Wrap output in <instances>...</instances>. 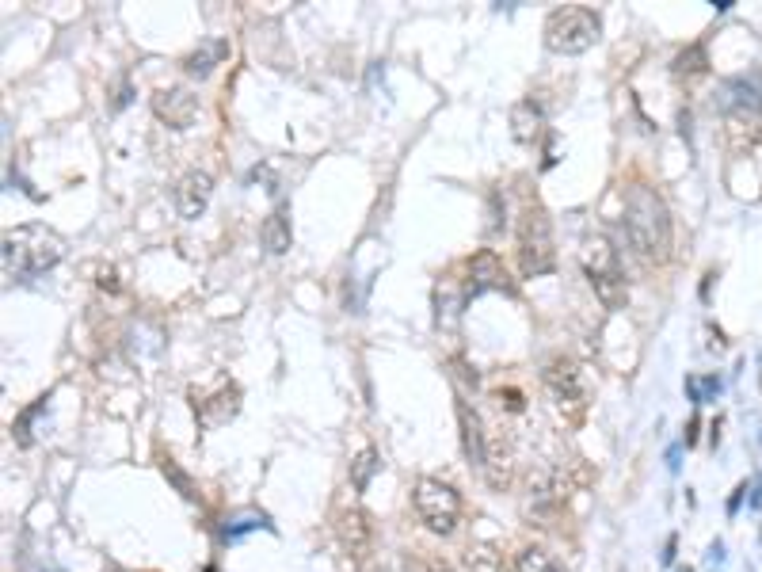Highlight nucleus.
I'll use <instances>...</instances> for the list:
<instances>
[{"mask_svg":"<svg viewBox=\"0 0 762 572\" xmlns=\"http://www.w3.org/2000/svg\"><path fill=\"white\" fill-rule=\"evenodd\" d=\"M511 572H564V569L557 565V557H553L549 550H542V546H526L522 553H515Z\"/></svg>","mask_w":762,"mask_h":572,"instance_id":"aec40b11","label":"nucleus"},{"mask_svg":"<svg viewBox=\"0 0 762 572\" xmlns=\"http://www.w3.org/2000/svg\"><path fill=\"white\" fill-rule=\"evenodd\" d=\"M381 470V458L374 447H362L355 458H351V489L355 492H366L370 489V481H374V473Z\"/></svg>","mask_w":762,"mask_h":572,"instance_id":"6ab92c4d","label":"nucleus"},{"mask_svg":"<svg viewBox=\"0 0 762 572\" xmlns=\"http://www.w3.org/2000/svg\"><path fill=\"white\" fill-rule=\"evenodd\" d=\"M210 195H214V180H210V172H187L180 184H176V210H180V218L187 222H195L202 210L210 206Z\"/></svg>","mask_w":762,"mask_h":572,"instance_id":"4468645a","label":"nucleus"},{"mask_svg":"<svg viewBox=\"0 0 762 572\" xmlns=\"http://www.w3.org/2000/svg\"><path fill=\"white\" fill-rule=\"evenodd\" d=\"M161 473L176 485V492H180L183 500H199V485L191 481V473L180 470V462H172V458H164L161 462Z\"/></svg>","mask_w":762,"mask_h":572,"instance_id":"5701e85b","label":"nucleus"},{"mask_svg":"<svg viewBox=\"0 0 762 572\" xmlns=\"http://www.w3.org/2000/svg\"><path fill=\"white\" fill-rule=\"evenodd\" d=\"M229 58V42L225 39H202L199 42V50L195 54H187V62H183V69L191 73V77H210L214 73V65H221Z\"/></svg>","mask_w":762,"mask_h":572,"instance_id":"f3484780","label":"nucleus"},{"mask_svg":"<svg viewBox=\"0 0 762 572\" xmlns=\"http://www.w3.org/2000/svg\"><path fill=\"white\" fill-rule=\"evenodd\" d=\"M465 572H507L503 569V557L492 546H473L465 553Z\"/></svg>","mask_w":762,"mask_h":572,"instance_id":"4be33fe9","label":"nucleus"},{"mask_svg":"<svg viewBox=\"0 0 762 572\" xmlns=\"http://www.w3.org/2000/svg\"><path fill=\"white\" fill-rule=\"evenodd\" d=\"M191 409L199 416L202 428H221V424H229L237 412H241V386L229 378V374H218L210 386H195L191 393Z\"/></svg>","mask_w":762,"mask_h":572,"instance_id":"6e6552de","label":"nucleus"},{"mask_svg":"<svg viewBox=\"0 0 762 572\" xmlns=\"http://www.w3.org/2000/svg\"><path fill=\"white\" fill-rule=\"evenodd\" d=\"M519 267L526 279L549 275L557 267V241H553V218L542 203H526L519 214Z\"/></svg>","mask_w":762,"mask_h":572,"instance_id":"7ed1b4c3","label":"nucleus"},{"mask_svg":"<svg viewBox=\"0 0 762 572\" xmlns=\"http://www.w3.org/2000/svg\"><path fill=\"white\" fill-rule=\"evenodd\" d=\"M340 542L355 561L370 557V550H374V523H370V515L359 504L340 511Z\"/></svg>","mask_w":762,"mask_h":572,"instance_id":"ddd939ff","label":"nucleus"},{"mask_svg":"<svg viewBox=\"0 0 762 572\" xmlns=\"http://www.w3.org/2000/svg\"><path fill=\"white\" fill-rule=\"evenodd\" d=\"M484 290H515L511 283V275H507V267L503 260L492 252V248H481V252H473L469 256V264H465V298H477Z\"/></svg>","mask_w":762,"mask_h":572,"instance_id":"1a4fd4ad","label":"nucleus"},{"mask_svg":"<svg viewBox=\"0 0 762 572\" xmlns=\"http://www.w3.org/2000/svg\"><path fill=\"white\" fill-rule=\"evenodd\" d=\"M100 286H103V290H111V294L119 290V275H115V267H103V271H100Z\"/></svg>","mask_w":762,"mask_h":572,"instance_id":"393cba45","label":"nucleus"},{"mask_svg":"<svg viewBox=\"0 0 762 572\" xmlns=\"http://www.w3.org/2000/svg\"><path fill=\"white\" fill-rule=\"evenodd\" d=\"M511 126H515V138L519 142H534L538 134H542V126H545V107L542 100H522L511 107Z\"/></svg>","mask_w":762,"mask_h":572,"instance_id":"a211bd4d","label":"nucleus"},{"mask_svg":"<svg viewBox=\"0 0 762 572\" xmlns=\"http://www.w3.org/2000/svg\"><path fill=\"white\" fill-rule=\"evenodd\" d=\"M602 20L595 8H583V4H568V8H557L549 12L545 20V46L553 54H583L599 42Z\"/></svg>","mask_w":762,"mask_h":572,"instance_id":"39448f33","label":"nucleus"},{"mask_svg":"<svg viewBox=\"0 0 762 572\" xmlns=\"http://www.w3.org/2000/svg\"><path fill=\"white\" fill-rule=\"evenodd\" d=\"M721 107L728 111V115H736V119H755V115H762V73L759 69L724 81Z\"/></svg>","mask_w":762,"mask_h":572,"instance_id":"9d476101","label":"nucleus"},{"mask_svg":"<svg viewBox=\"0 0 762 572\" xmlns=\"http://www.w3.org/2000/svg\"><path fill=\"white\" fill-rule=\"evenodd\" d=\"M153 115L172 130H187L199 119V96H191V88H180V84L157 88L153 92Z\"/></svg>","mask_w":762,"mask_h":572,"instance_id":"9b49d317","label":"nucleus"},{"mask_svg":"<svg viewBox=\"0 0 762 572\" xmlns=\"http://www.w3.org/2000/svg\"><path fill=\"white\" fill-rule=\"evenodd\" d=\"M458 424H462V443H465V454H469V462H484V443H488V431L481 424V412L473 409L469 401H458Z\"/></svg>","mask_w":762,"mask_h":572,"instance_id":"dca6fc26","label":"nucleus"},{"mask_svg":"<svg viewBox=\"0 0 762 572\" xmlns=\"http://www.w3.org/2000/svg\"><path fill=\"white\" fill-rule=\"evenodd\" d=\"M427 572H454V569H450V565H439V561H435V565H431Z\"/></svg>","mask_w":762,"mask_h":572,"instance_id":"bb28decb","label":"nucleus"},{"mask_svg":"<svg viewBox=\"0 0 762 572\" xmlns=\"http://www.w3.org/2000/svg\"><path fill=\"white\" fill-rule=\"evenodd\" d=\"M625 237L633 256L644 267H660L671 256V210L660 191L648 184H633L625 191Z\"/></svg>","mask_w":762,"mask_h":572,"instance_id":"f257e3e1","label":"nucleus"},{"mask_svg":"<svg viewBox=\"0 0 762 572\" xmlns=\"http://www.w3.org/2000/svg\"><path fill=\"white\" fill-rule=\"evenodd\" d=\"M481 473L484 481H488V489L496 492L511 489V481H515V447H511V439L503 431H488Z\"/></svg>","mask_w":762,"mask_h":572,"instance_id":"f8f14e48","label":"nucleus"},{"mask_svg":"<svg viewBox=\"0 0 762 572\" xmlns=\"http://www.w3.org/2000/svg\"><path fill=\"white\" fill-rule=\"evenodd\" d=\"M542 386L553 397V409L561 412L572 428H580L583 416H587V382H583V370L572 359H549L542 370Z\"/></svg>","mask_w":762,"mask_h":572,"instance_id":"423d86ee","label":"nucleus"},{"mask_svg":"<svg viewBox=\"0 0 762 572\" xmlns=\"http://www.w3.org/2000/svg\"><path fill=\"white\" fill-rule=\"evenodd\" d=\"M580 264L587 271V279L595 286V298L606 309H622L629 302V286L622 275V260L618 248L610 245L606 237H587L580 248Z\"/></svg>","mask_w":762,"mask_h":572,"instance_id":"20e7f679","label":"nucleus"},{"mask_svg":"<svg viewBox=\"0 0 762 572\" xmlns=\"http://www.w3.org/2000/svg\"><path fill=\"white\" fill-rule=\"evenodd\" d=\"M412 504H416L420 523L431 534L450 538V534L458 531V519H462V496L450 489L446 481L423 477L420 485H416V492H412Z\"/></svg>","mask_w":762,"mask_h":572,"instance_id":"0eeeda50","label":"nucleus"},{"mask_svg":"<svg viewBox=\"0 0 762 572\" xmlns=\"http://www.w3.org/2000/svg\"><path fill=\"white\" fill-rule=\"evenodd\" d=\"M751 508H762V477L755 481V492H751Z\"/></svg>","mask_w":762,"mask_h":572,"instance_id":"a878e982","label":"nucleus"},{"mask_svg":"<svg viewBox=\"0 0 762 572\" xmlns=\"http://www.w3.org/2000/svg\"><path fill=\"white\" fill-rule=\"evenodd\" d=\"M705 69H709V54H705L702 42L686 46L679 58H675V77H702Z\"/></svg>","mask_w":762,"mask_h":572,"instance_id":"412c9836","label":"nucleus"},{"mask_svg":"<svg viewBox=\"0 0 762 572\" xmlns=\"http://www.w3.org/2000/svg\"><path fill=\"white\" fill-rule=\"evenodd\" d=\"M260 241L263 248L271 252V256H282V252H290L294 245V229H290V210L279 206V210H271L260 225Z\"/></svg>","mask_w":762,"mask_h":572,"instance_id":"2eb2a0df","label":"nucleus"},{"mask_svg":"<svg viewBox=\"0 0 762 572\" xmlns=\"http://www.w3.org/2000/svg\"><path fill=\"white\" fill-rule=\"evenodd\" d=\"M496 401H500V405H507L511 412L526 409V397H522V389H500V393H496Z\"/></svg>","mask_w":762,"mask_h":572,"instance_id":"b1692460","label":"nucleus"},{"mask_svg":"<svg viewBox=\"0 0 762 572\" xmlns=\"http://www.w3.org/2000/svg\"><path fill=\"white\" fill-rule=\"evenodd\" d=\"M679 572H694V569H679Z\"/></svg>","mask_w":762,"mask_h":572,"instance_id":"cd10ccee","label":"nucleus"},{"mask_svg":"<svg viewBox=\"0 0 762 572\" xmlns=\"http://www.w3.org/2000/svg\"><path fill=\"white\" fill-rule=\"evenodd\" d=\"M65 256V241L46 225H16L4 233L0 241V264L8 279H35L42 271L61 264Z\"/></svg>","mask_w":762,"mask_h":572,"instance_id":"f03ea898","label":"nucleus"}]
</instances>
